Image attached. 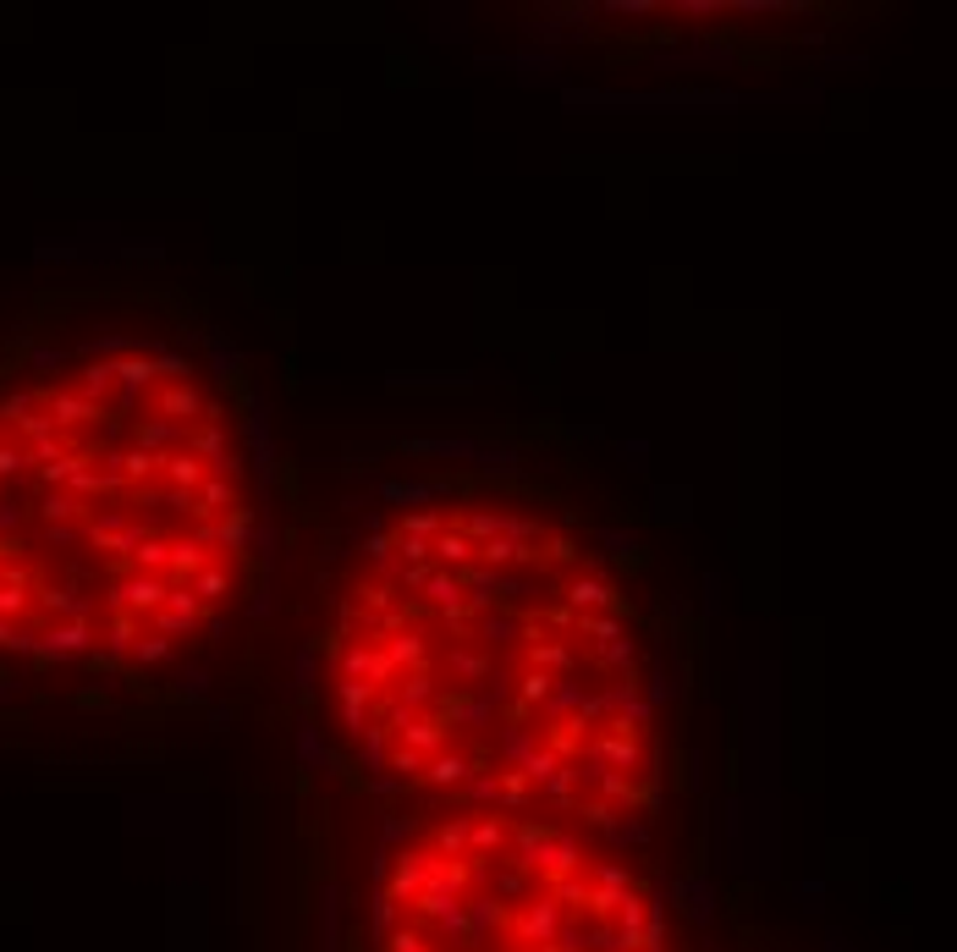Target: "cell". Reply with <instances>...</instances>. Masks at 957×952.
Wrapping results in <instances>:
<instances>
[{
  "mask_svg": "<svg viewBox=\"0 0 957 952\" xmlns=\"http://www.w3.org/2000/svg\"><path fill=\"white\" fill-rule=\"evenodd\" d=\"M254 557L248 446L188 352L111 341L0 391V656L171 667L232 623Z\"/></svg>",
  "mask_w": 957,
  "mask_h": 952,
  "instance_id": "7a4b0ae2",
  "label": "cell"
},
{
  "mask_svg": "<svg viewBox=\"0 0 957 952\" xmlns=\"http://www.w3.org/2000/svg\"><path fill=\"white\" fill-rule=\"evenodd\" d=\"M330 694L358 760L451 809L639 826L661 798L650 634L567 524L507 496H435L352 557Z\"/></svg>",
  "mask_w": 957,
  "mask_h": 952,
  "instance_id": "6da1fadb",
  "label": "cell"
},
{
  "mask_svg": "<svg viewBox=\"0 0 957 952\" xmlns=\"http://www.w3.org/2000/svg\"><path fill=\"white\" fill-rule=\"evenodd\" d=\"M380 952H666L639 870L595 831L451 809L407 831L380 870Z\"/></svg>",
  "mask_w": 957,
  "mask_h": 952,
  "instance_id": "3957f363",
  "label": "cell"
}]
</instances>
